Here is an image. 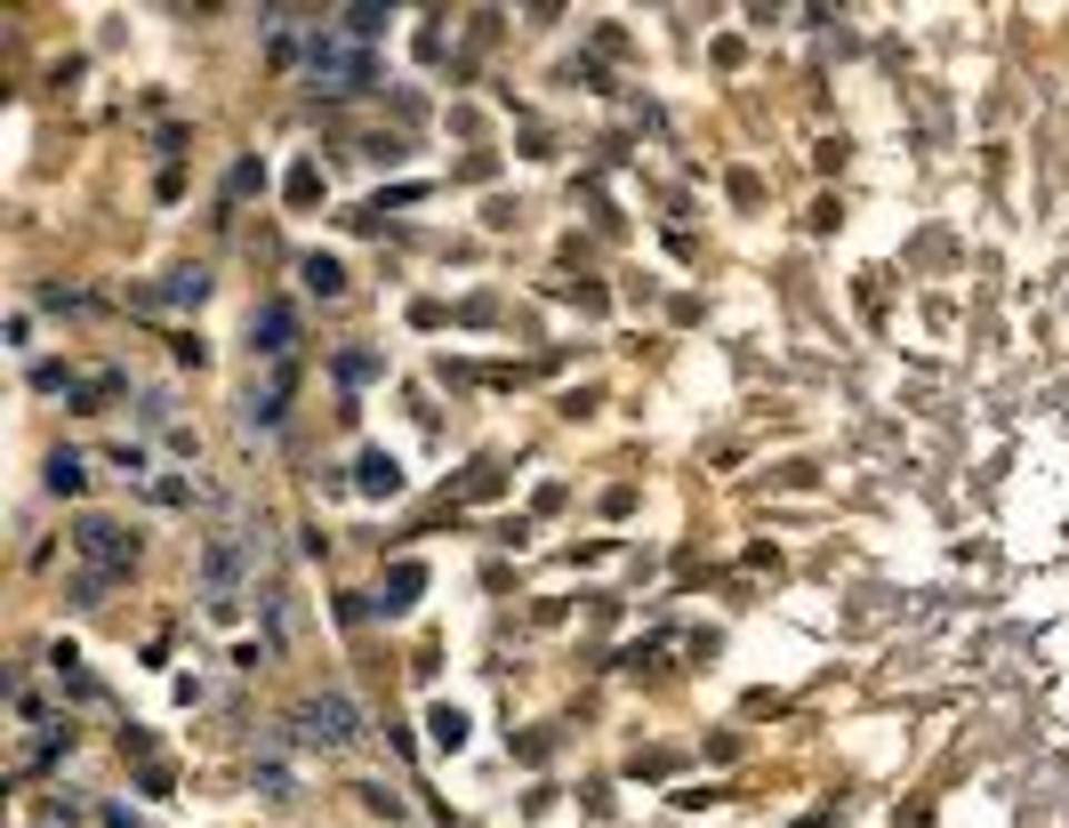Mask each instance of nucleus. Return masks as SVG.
Returning a JSON list of instances; mask_svg holds the SVG:
<instances>
[{
  "mask_svg": "<svg viewBox=\"0 0 1069 828\" xmlns=\"http://www.w3.org/2000/svg\"><path fill=\"white\" fill-rule=\"evenodd\" d=\"M306 81H314L322 97H362V89H378V57L354 49L338 24H322L314 41H306Z\"/></svg>",
  "mask_w": 1069,
  "mask_h": 828,
  "instance_id": "f257e3e1",
  "label": "nucleus"
},
{
  "mask_svg": "<svg viewBox=\"0 0 1069 828\" xmlns=\"http://www.w3.org/2000/svg\"><path fill=\"white\" fill-rule=\"evenodd\" d=\"M290 732H298L306 748H354V740H362V708H354L347 692H306V700L290 708Z\"/></svg>",
  "mask_w": 1069,
  "mask_h": 828,
  "instance_id": "f03ea898",
  "label": "nucleus"
},
{
  "mask_svg": "<svg viewBox=\"0 0 1069 828\" xmlns=\"http://www.w3.org/2000/svg\"><path fill=\"white\" fill-rule=\"evenodd\" d=\"M73 556L97 571V588H106V579H121V571L137 563V539H129L121 523H106V515H81V531H73Z\"/></svg>",
  "mask_w": 1069,
  "mask_h": 828,
  "instance_id": "7ed1b4c3",
  "label": "nucleus"
},
{
  "mask_svg": "<svg viewBox=\"0 0 1069 828\" xmlns=\"http://www.w3.org/2000/svg\"><path fill=\"white\" fill-rule=\"evenodd\" d=\"M241 539H210L201 547V596H210V619H233V588H241Z\"/></svg>",
  "mask_w": 1069,
  "mask_h": 828,
  "instance_id": "20e7f679",
  "label": "nucleus"
},
{
  "mask_svg": "<svg viewBox=\"0 0 1069 828\" xmlns=\"http://www.w3.org/2000/svg\"><path fill=\"white\" fill-rule=\"evenodd\" d=\"M250 338H258V355H266V362H290V347H298V306L266 298L258 315H250Z\"/></svg>",
  "mask_w": 1069,
  "mask_h": 828,
  "instance_id": "39448f33",
  "label": "nucleus"
},
{
  "mask_svg": "<svg viewBox=\"0 0 1069 828\" xmlns=\"http://www.w3.org/2000/svg\"><path fill=\"white\" fill-rule=\"evenodd\" d=\"M290 387H298V370H290V362H273V370H266V387H250V427H282Z\"/></svg>",
  "mask_w": 1069,
  "mask_h": 828,
  "instance_id": "423d86ee",
  "label": "nucleus"
},
{
  "mask_svg": "<svg viewBox=\"0 0 1069 828\" xmlns=\"http://www.w3.org/2000/svg\"><path fill=\"white\" fill-rule=\"evenodd\" d=\"M354 482H362V499H394V491H402V467H394L387 451H362V459H354Z\"/></svg>",
  "mask_w": 1069,
  "mask_h": 828,
  "instance_id": "0eeeda50",
  "label": "nucleus"
},
{
  "mask_svg": "<svg viewBox=\"0 0 1069 828\" xmlns=\"http://www.w3.org/2000/svg\"><path fill=\"white\" fill-rule=\"evenodd\" d=\"M419 596H427V563H394L387 588H378V603H387V611H410Z\"/></svg>",
  "mask_w": 1069,
  "mask_h": 828,
  "instance_id": "6e6552de",
  "label": "nucleus"
},
{
  "mask_svg": "<svg viewBox=\"0 0 1069 828\" xmlns=\"http://www.w3.org/2000/svg\"><path fill=\"white\" fill-rule=\"evenodd\" d=\"M338 32H347L354 49H370L378 32H387V9H370V0H354V9H338Z\"/></svg>",
  "mask_w": 1069,
  "mask_h": 828,
  "instance_id": "1a4fd4ad",
  "label": "nucleus"
},
{
  "mask_svg": "<svg viewBox=\"0 0 1069 828\" xmlns=\"http://www.w3.org/2000/svg\"><path fill=\"white\" fill-rule=\"evenodd\" d=\"M201 290H210V273H201V266H178L153 298H161V306H201Z\"/></svg>",
  "mask_w": 1069,
  "mask_h": 828,
  "instance_id": "9d476101",
  "label": "nucleus"
},
{
  "mask_svg": "<svg viewBox=\"0 0 1069 828\" xmlns=\"http://www.w3.org/2000/svg\"><path fill=\"white\" fill-rule=\"evenodd\" d=\"M306 290H314V298H338V290H347V273H338V258H306Z\"/></svg>",
  "mask_w": 1069,
  "mask_h": 828,
  "instance_id": "9b49d317",
  "label": "nucleus"
},
{
  "mask_svg": "<svg viewBox=\"0 0 1069 828\" xmlns=\"http://www.w3.org/2000/svg\"><path fill=\"white\" fill-rule=\"evenodd\" d=\"M427 732H434V748H459V740H467V716H459V708H434Z\"/></svg>",
  "mask_w": 1069,
  "mask_h": 828,
  "instance_id": "f8f14e48",
  "label": "nucleus"
},
{
  "mask_svg": "<svg viewBox=\"0 0 1069 828\" xmlns=\"http://www.w3.org/2000/svg\"><path fill=\"white\" fill-rule=\"evenodd\" d=\"M49 491H81V459H73V451L49 459Z\"/></svg>",
  "mask_w": 1069,
  "mask_h": 828,
  "instance_id": "ddd939ff",
  "label": "nucleus"
}]
</instances>
